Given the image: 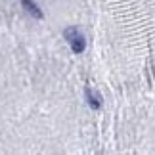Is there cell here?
I'll use <instances>...</instances> for the list:
<instances>
[{"instance_id":"cell-1","label":"cell","mask_w":155,"mask_h":155,"mask_svg":"<svg viewBox=\"0 0 155 155\" xmlns=\"http://www.w3.org/2000/svg\"><path fill=\"white\" fill-rule=\"evenodd\" d=\"M63 37H65V40L69 42L71 50H73L75 54H82V52H84V48H86V40H84L82 33H81L77 27H67V29L63 31Z\"/></svg>"},{"instance_id":"cell-2","label":"cell","mask_w":155,"mask_h":155,"mask_svg":"<svg viewBox=\"0 0 155 155\" xmlns=\"http://www.w3.org/2000/svg\"><path fill=\"white\" fill-rule=\"evenodd\" d=\"M84 94H86V102H88V105H90L94 111H98L100 107H102V94L96 92V90H92V88H86Z\"/></svg>"},{"instance_id":"cell-3","label":"cell","mask_w":155,"mask_h":155,"mask_svg":"<svg viewBox=\"0 0 155 155\" xmlns=\"http://www.w3.org/2000/svg\"><path fill=\"white\" fill-rule=\"evenodd\" d=\"M21 4H23V8H25L33 17H37V19H42V17H44V14L40 12V8L33 2V0H21Z\"/></svg>"}]
</instances>
